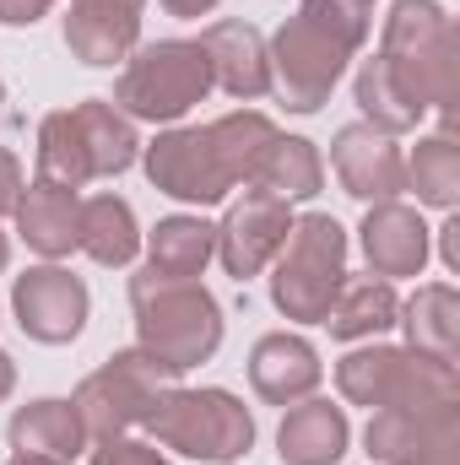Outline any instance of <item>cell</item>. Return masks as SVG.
I'll use <instances>...</instances> for the list:
<instances>
[{
  "label": "cell",
  "mask_w": 460,
  "mask_h": 465,
  "mask_svg": "<svg viewBox=\"0 0 460 465\" xmlns=\"http://www.w3.org/2000/svg\"><path fill=\"white\" fill-rule=\"evenodd\" d=\"M379 60L401 82V93L428 114H445V135H455L460 104V38L439 0H395L379 33Z\"/></svg>",
  "instance_id": "1"
},
{
  "label": "cell",
  "mask_w": 460,
  "mask_h": 465,
  "mask_svg": "<svg viewBox=\"0 0 460 465\" xmlns=\"http://www.w3.org/2000/svg\"><path fill=\"white\" fill-rule=\"evenodd\" d=\"M130 309H135V347L168 379H185L223 347V309L201 282H168V276L135 271Z\"/></svg>",
  "instance_id": "2"
},
{
  "label": "cell",
  "mask_w": 460,
  "mask_h": 465,
  "mask_svg": "<svg viewBox=\"0 0 460 465\" xmlns=\"http://www.w3.org/2000/svg\"><path fill=\"white\" fill-rule=\"evenodd\" d=\"M141 428L157 439V450L190 455V460H201V465H233L255 450V417H249V406L233 390H185V384H168L157 395V406L146 411Z\"/></svg>",
  "instance_id": "3"
},
{
  "label": "cell",
  "mask_w": 460,
  "mask_h": 465,
  "mask_svg": "<svg viewBox=\"0 0 460 465\" xmlns=\"http://www.w3.org/2000/svg\"><path fill=\"white\" fill-rule=\"evenodd\" d=\"M206 93H212V65H206L201 44L195 38H157V44L130 49L109 104L125 119L179 124L195 104H206Z\"/></svg>",
  "instance_id": "4"
},
{
  "label": "cell",
  "mask_w": 460,
  "mask_h": 465,
  "mask_svg": "<svg viewBox=\"0 0 460 465\" xmlns=\"http://www.w3.org/2000/svg\"><path fill=\"white\" fill-rule=\"evenodd\" d=\"M271 303L282 320H298V325H320L336 287L346 276V228L331 212H309V217H293L287 243L276 249L271 260Z\"/></svg>",
  "instance_id": "5"
},
{
  "label": "cell",
  "mask_w": 460,
  "mask_h": 465,
  "mask_svg": "<svg viewBox=\"0 0 460 465\" xmlns=\"http://www.w3.org/2000/svg\"><path fill=\"white\" fill-rule=\"evenodd\" d=\"M336 390H342L346 406H412V411H428V406H460V379L455 362H434L412 347H357L336 362Z\"/></svg>",
  "instance_id": "6"
},
{
  "label": "cell",
  "mask_w": 460,
  "mask_h": 465,
  "mask_svg": "<svg viewBox=\"0 0 460 465\" xmlns=\"http://www.w3.org/2000/svg\"><path fill=\"white\" fill-rule=\"evenodd\" d=\"M168 384H174V379H168L146 351L130 347V351H115L104 368H93V373L76 384L71 406H76L87 439L104 444V439H125L135 422H146V411L157 406V395H163Z\"/></svg>",
  "instance_id": "7"
},
{
  "label": "cell",
  "mask_w": 460,
  "mask_h": 465,
  "mask_svg": "<svg viewBox=\"0 0 460 465\" xmlns=\"http://www.w3.org/2000/svg\"><path fill=\"white\" fill-rule=\"evenodd\" d=\"M271 60V93L293 109V114H320L346 76L352 49H342L331 33H320L309 16H287L276 27V38L265 44Z\"/></svg>",
  "instance_id": "8"
},
{
  "label": "cell",
  "mask_w": 460,
  "mask_h": 465,
  "mask_svg": "<svg viewBox=\"0 0 460 465\" xmlns=\"http://www.w3.org/2000/svg\"><path fill=\"white\" fill-rule=\"evenodd\" d=\"M141 168L152 190L185 206H217L228 201V190H238L206 124H168L152 146H141Z\"/></svg>",
  "instance_id": "9"
},
{
  "label": "cell",
  "mask_w": 460,
  "mask_h": 465,
  "mask_svg": "<svg viewBox=\"0 0 460 465\" xmlns=\"http://www.w3.org/2000/svg\"><path fill=\"white\" fill-rule=\"evenodd\" d=\"M363 444L379 465H460V406H379L368 411Z\"/></svg>",
  "instance_id": "10"
},
{
  "label": "cell",
  "mask_w": 460,
  "mask_h": 465,
  "mask_svg": "<svg viewBox=\"0 0 460 465\" xmlns=\"http://www.w3.org/2000/svg\"><path fill=\"white\" fill-rule=\"evenodd\" d=\"M87 309H93L87 282L71 276V271L55 265V260L27 265V271L11 282V314H16V325H22L27 341H44V347L76 341L82 325H87Z\"/></svg>",
  "instance_id": "11"
},
{
  "label": "cell",
  "mask_w": 460,
  "mask_h": 465,
  "mask_svg": "<svg viewBox=\"0 0 460 465\" xmlns=\"http://www.w3.org/2000/svg\"><path fill=\"white\" fill-rule=\"evenodd\" d=\"M331 168L342 179V190L363 206H379V201H395L406 190V157L395 146V135L374 130V124H342L336 141H331Z\"/></svg>",
  "instance_id": "12"
},
{
  "label": "cell",
  "mask_w": 460,
  "mask_h": 465,
  "mask_svg": "<svg viewBox=\"0 0 460 465\" xmlns=\"http://www.w3.org/2000/svg\"><path fill=\"white\" fill-rule=\"evenodd\" d=\"M287 228H293L287 201L249 190L244 201H233L228 217L217 223V260H223V271L238 276V282L260 276L276 260V249L287 243Z\"/></svg>",
  "instance_id": "13"
},
{
  "label": "cell",
  "mask_w": 460,
  "mask_h": 465,
  "mask_svg": "<svg viewBox=\"0 0 460 465\" xmlns=\"http://www.w3.org/2000/svg\"><path fill=\"white\" fill-rule=\"evenodd\" d=\"M428 223L417 206H401V201H379L368 206L363 228H357V243H363V260H368V276H423L428 265Z\"/></svg>",
  "instance_id": "14"
},
{
  "label": "cell",
  "mask_w": 460,
  "mask_h": 465,
  "mask_svg": "<svg viewBox=\"0 0 460 465\" xmlns=\"http://www.w3.org/2000/svg\"><path fill=\"white\" fill-rule=\"evenodd\" d=\"M141 11L146 0H71L65 16V49L82 65H119L141 44Z\"/></svg>",
  "instance_id": "15"
},
{
  "label": "cell",
  "mask_w": 460,
  "mask_h": 465,
  "mask_svg": "<svg viewBox=\"0 0 460 465\" xmlns=\"http://www.w3.org/2000/svg\"><path fill=\"white\" fill-rule=\"evenodd\" d=\"M320 379H325L320 351L293 331H271L249 351V384L265 406H298L320 390Z\"/></svg>",
  "instance_id": "16"
},
{
  "label": "cell",
  "mask_w": 460,
  "mask_h": 465,
  "mask_svg": "<svg viewBox=\"0 0 460 465\" xmlns=\"http://www.w3.org/2000/svg\"><path fill=\"white\" fill-rule=\"evenodd\" d=\"M201 54L212 65V87H223L238 104H255L271 93V60H265V38L249 22H212L201 38Z\"/></svg>",
  "instance_id": "17"
},
{
  "label": "cell",
  "mask_w": 460,
  "mask_h": 465,
  "mask_svg": "<svg viewBox=\"0 0 460 465\" xmlns=\"http://www.w3.org/2000/svg\"><path fill=\"white\" fill-rule=\"evenodd\" d=\"M16 238L44 254V260H65L76 249V223H82V201L76 190H60V184H22V201H16Z\"/></svg>",
  "instance_id": "18"
},
{
  "label": "cell",
  "mask_w": 460,
  "mask_h": 465,
  "mask_svg": "<svg viewBox=\"0 0 460 465\" xmlns=\"http://www.w3.org/2000/svg\"><path fill=\"white\" fill-rule=\"evenodd\" d=\"M5 439H11L16 455H44V460H60V465L87 455V444H93L87 428H82V417H76V406L60 401V395H44V401L16 406Z\"/></svg>",
  "instance_id": "19"
},
{
  "label": "cell",
  "mask_w": 460,
  "mask_h": 465,
  "mask_svg": "<svg viewBox=\"0 0 460 465\" xmlns=\"http://www.w3.org/2000/svg\"><path fill=\"white\" fill-rule=\"evenodd\" d=\"M352 444V428H346V411L331 401H298L287 406L282 428H276V455L282 465H336Z\"/></svg>",
  "instance_id": "20"
},
{
  "label": "cell",
  "mask_w": 460,
  "mask_h": 465,
  "mask_svg": "<svg viewBox=\"0 0 460 465\" xmlns=\"http://www.w3.org/2000/svg\"><path fill=\"white\" fill-rule=\"evenodd\" d=\"M395 325L406 331V347L412 351H423V357H434V362H455L460 357V292L450 282L417 287V292L401 303Z\"/></svg>",
  "instance_id": "21"
},
{
  "label": "cell",
  "mask_w": 460,
  "mask_h": 465,
  "mask_svg": "<svg viewBox=\"0 0 460 465\" xmlns=\"http://www.w3.org/2000/svg\"><path fill=\"white\" fill-rule=\"evenodd\" d=\"M401 314V298H395V282L385 276H342L331 309H325V331L336 341H368V336H385Z\"/></svg>",
  "instance_id": "22"
},
{
  "label": "cell",
  "mask_w": 460,
  "mask_h": 465,
  "mask_svg": "<svg viewBox=\"0 0 460 465\" xmlns=\"http://www.w3.org/2000/svg\"><path fill=\"white\" fill-rule=\"evenodd\" d=\"M249 190H260V195H276V201H315L320 190H325V163H320V146L315 141H304V135H282L276 130V141L260 152V163H255V179H249Z\"/></svg>",
  "instance_id": "23"
},
{
  "label": "cell",
  "mask_w": 460,
  "mask_h": 465,
  "mask_svg": "<svg viewBox=\"0 0 460 465\" xmlns=\"http://www.w3.org/2000/svg\"><path fill=\"white\" fill-rule=\"evenodd\" d=\"M217 254V228L206 217H163L146 238V271L168 282H201L206 260Z\"/></svg>",
  "instance_id": "24"
},
{
  "label": "cell",
  "mask_w": 460,
  "mask_h": 465,
  "mask_svg": "<svg viewBox=\"0 0 460 465\" xmlns=\"http://www.w3.org/2000/svg\"><path fill=\"white\" fill-rule=\"evenodd\" d=\"M71 114H76V130H82V146H87L93 179H115V173H125V168L141 157L135 119H125L109 98H87V104H76Z\"/></svg>",
  "instance_id": "25"
},
{
  "label": "cell",
  "mask_w": 460,
  "mask_h": 465,
  "mask_svg": "<svg viewBox=\"0 0 460 465\" xmlns=\"http://www.w3.org/2000/svg\"><path fill=\"white\" fill-rule=\"evenodd\" d=\"M76 249L93 254L98 265H130V260L141 254V228H135L130 201H119V195H93V201H82Z\"/></svg>",
  "instance_id": "26"
},
{
  "label": "cell",
  "mask_w": 460,
  "mask_h": 465,
  "mask_svg": "<svg viewBox=\"0 0 460 465\" xmlns=\"http://www.w3.org/2000/svg\"><path fill=\"white\" fill-rule=\"evenodd\" d=\"M406 190L417 195V206L450 212L460 201V146L455 135H423L406 157Z\"/></svg>",
  "instance_id": "27"
},
{
  "label": "cell",
  "mask_w": 460,
  "mask_h": 465,
  "mask_svg": "<svg viewBox=\"0 0 460 465\" xmlns=\"http://www.w3.org/2000/svg\"><path fill=\"white\" fill-rule=\"evenodd\" d=\"M352 98H357V109H363V124H374V130H385V135H406V130L423 124V109L401 93V82L390 76V65H385L379 54L357 65Z\"/></svg>",
  "instance_id": "28"
},
{
  "label": "cell",
  "mask_w": 460,
  "mask_h": 465,
  "mask_svg": "<svg viewBox=\"0 0 460 465\" xmlns=\"http://www.w3.org/2000/svg\"><path fill=\"white\" fill-rule=\"evenodd\" d=\"M38 179L60 184V190L93 184V163H87V146H82V130H76L71 109H55L38 124Z\"/></svg>",
  "instance_id": "29"
},
{
  "label": "cell",
  "mask_w": 460,
  "mask_h": 465,
  "mask_svg": "<svg viewBox=\"0 0 460 465\" xmlns=\"http://www.w3.org/2000/svg\"><path fill=\"white\" fill-rule=\"evenodd\" d=\"M206 130H212V141H217V152H223V163H228L233 184H244V190H249L260 152L276 141V124H271V114H260V109H233V114L212 119Z\"/></svg>",
  "instance_id": "30"
},
{
  "label": "cell",
  "mask_w": 460,
  "mask_h": 465,
  "mask_svg": "<svg viewBox=\"0 0 460 465\" xmlns=\"http://www.w3.org/2000/svg\"><path fill=\"white\" fill-rule=\"evenodd\" d=\"M298 16H309L320 33H331L342 49H363L368 33H374V0H304Z\"/></svg>",
  "instance_id": "31"
},
{
  "label": "cell",
  "mask_w": 460,
  "mask_h": 465,
  "mask_svg": "<svg viewBox=\"0 0 460 465\" xmlns=\"http://www.w3.org/2000/svg\"><path fill=\"white\" fill-rule=\"evenodd\" d=\"M93 465H168V455L146 439H104L93 450Z\"/></svg>",
  "instance_id": "32"
},
{
  "label": "cell",
  "mask_w": 460,
  "mask_h": 465,
  "mask_svg": "<svg viewBox=\"0 0 460 465\" xmlns=\"http://www.w3.org/2000/svg\"><path fill=\"white\" fill-rule=\"evenodd\" d=\"M16 201H22V163L0 146V217H11Z\"/></svg>",
  "instance_id": "33"
},
{
  "label": "cell",
  "mask_w": 460,
  "mask_h": 465,
  "mask_svg": "<svg viewBox=\"0 0 460 465\" xmlns=\"http://www.w3.org/2000/svg\"><path fill=\"white\" fill-rule=\"evenodd\" d=\"M49 11H55V0H0V27H33Z\"/></svg>",
  "instance_id": "34"
},
{
  "label": "cell",
  "mask_w": 460,
  "mask_h": 465,
  "mask_svg": "<svg viewBox=\"0 0 460 465\" xmlns=\"http://www.w3.org/2000/svg\"><path fill=\"white\" fill-rule=\"evenodd\" d=\"M223 0H163V11L168 16H185V22H195V16H206V11H217Z\"/></svg>",
  "instance_id": "35"
},
{
  "label": "cell",
  "mask_w": 460,
  "mask_h": 465,
  "mask_svg": "<svg viewBox=\"0 0 460 465\" xmlns=\"http://www.w3.org/2000/svg\"><path fill=\"white\" fill-rule=\"evenodd\" d=\"M439 249H445V265H450V271H460V223H455V217L439 228Z\"/></svg>",
  "instance_id": "36"
},
{
  "label": "cell",
  "mask_w": 460,
  "mask_h": 465,
  "mask_svg": "<svg viewBox=\"0 0 460 465\" xmlns=\"http://www.w3.org/2000/svg\"><path fill=\"white\" fill-rule=\"evenodd\" d=\"M16 390V362H11V351H0V401Z\"/></svg>",
  "instance_id": "37"
},
{
  "label": "cell",
  "mask_w": 460,
  "mask_h": 465,
  "mask_svg": "<svg viewBox=\"0 0 460 465\" xmlns=\"http://www.w3.org/2000/svg\"><path fill=\"white\" fill-rule=\"evenodd\" d=\"M5 465H60V460H44V455H11Z\"/></svg>",
  "instance_id": "38"
},
{
  "label": "cell",
  "mask_w": 460,
  "mask_h": 465,
  "mask_svg": "<svg viewBox=\"0 0 460 465\" xmlns=\"http://www.w3.org/2000/svg\"><path fill=\"white\" fill-rule=\"evenodd\" d=\"M11 265V238H5V228H0V271Z\"/></svg>",
  "instance_id": "39"
},
{
  "label": "cell",
  "mask_w": 460,
  "mask_h": 465,
  "mask_svg": "<svg viewBox=\"0 0 460 465\" xmlns=\"http://www.w3.org/2000/svg\"><path fill=\"white\" fill-rule=\"evenodd\" d=\"M0 104H5V82H0Z\"/></svg>",
  "instance_id": "40"
}]
</instances>
